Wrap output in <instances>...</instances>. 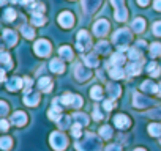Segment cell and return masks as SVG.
I'll return each mask as SVG.
<instances>
[{
	"mask_svg": "<svg viewBox=\"0 0 161 151\" xmlns=\"http://www.w3.org/2000/svg\"><path fill=\"white\" fill-rule=\"evenodd\" d=\"M74 146H76L77 151H100L101 149V142L93 134H87L84 142H77Z\"/></svg>",
	"mask_w": 161,
	"mask_h": 151,
	"instance_id": "obj_1",
	"label": "cell"
},
{
	"mask_svg": "<svg viewBox=\"0 0 161 151\" xmlns=\"http://www.w3.org/2000/svg\"><path fill=\"white\" fill-rule=\"evenodd\" d=\"M130 39H131V35H130V32H128V30H125V29L117 30V32L114 33V36H112L114 44H115L120 50L126 49V44H128V41H130Z\"/></svg>",
	"mask_w": 161,
	"mask_h": 151,
	"instance_id": "obj_2",
	"label": "cell"
},
{
	"mask_svg": "<svg viewBox=\"0 0 161 151\" xmlns=\"http://www.w3.org/2000/svg\"><path fill=\"white\" fill-rule=\"evenodd\" d=\"M51 145H52L54 149L62 151V149L66 148V137L62 132H52L51 134Z\"/></svg>",
	"mask_w": 161,
	"mask_h": 151,
	"instance_id": "obj_3",
	"label": "cell"
},
{
	"mask_svg": "<svg viewBox=\"0 0 161 151\" xmlns=\"http://www.w3.org/2000/svg\"><path fill=\"white\" fill-rule=\"evenodd\" d=\"M111 3H112V7L115 8V13H114V16H115V19L117 21H125L126 19V10H125V0H111Z\"/></svg>",
	"mask_w": 161,
	"mask_h": 151,
	"instance_id": "obj_4",
	"label": "cell"
},
{
	"mask_svg": "<svg viewBox=\"0 0 161 151\" xmlns=\"http://www.w3.org/2000/svg\"><path fill=\"white\" fill-rule=\"evenodd\" d=\"M33 49H35L36 55H40V57H46V55L51 54V44L46 39H38L35 43V47Z\"/></svg>",
	"mask_w": 161,
	"mask_h": 151,
	"instance_id": "obj_5",
	"label": "cell"
},
{
	"mask_svg": "<svg viewBox=\"0 0 161 151\" xmlns=\"http://www.w3.org/2000/svg\"><path fill=\"white\" fill-rule=\"evenodd\" d=\"M90 46V36L87 35V32H79L77 33V43H76V47H77V50H86L87 47Z\"/></svg>",
	"mask_w": 161,
	"mask_h": 151,
	"instance_id": "obj_6",
	"label": "cell"
},
{
	"mask_svg": "<svg viewBox=\"0 0 161 151\" xmlns=\"http://www.w3.org/2000/svg\"><path fill=\"white\" fill-rule=\"evenodd\" d=\"M108 30H109V22L104 21V19H100V21L93 25V32H95L97 36H104V35L108 33Z\"/></svg>",
	"mask_w": 161,
	"mask_h": 151,
	"instance_id": "obj_7",
	"label": "cell"
},
{
	"mask_svg": "<svg viewBox=\"0 0 161 151\" xmlns=\"http://www.w3.org/2000/svg\"><path fill=\"white\" fill-rule=\"evenodd\" d=\"M58 24H60L62 27H65V29H69V27L74 24V18H73V14L68 13V11H63V13L58 16Z\"/></svg>",
	"mask_w": 161,
	"mask_h": 151,
	"instance_id": "obj_8",
	"label": "cell"
},
{
	"mask_svg": "<svg viewBox=\"0 0 161 151\" xmlns=\"http://www.w3.org/2000/svg\"><path fill=\"white\" fill-rule=\"evenodd\" d=\"M38 101H40L38 93H32L30 90H29V91H25V95H24V102H25L27 106L33 107V106H36V104H38Z\"/></svg>",
	"mask_w": 161,
	"mask_h": 151,
	"instance_id": "obj_9",
	"label": "cell"
},
{
	"mask_svg": "<svg viewBox=\"0 0 161 151\" xmlns=\"http://www.w3.org/2000/svg\"><path fill=\"white\" fill-rule=\"evenodd\" d=\"M11 123L16 126H24L27 123V115L24 112H14L11 117Z\"/></svg>",
	"mask_w": 161,
	"mask_h": 151,
	"instance_id": "obj_10",
	"label": "cell"
},
{
	"mask_svg": "<svg viewBox=\"0 0 161 151\" xmlns=\"http://www.w3.org/2000/svg\"><path fill=\"white\" fill-rule=\"evenodd\" d=\"M74 74H76V77L79 81H86V79L90 77V72L86 68H82L80 65H74Z\"/></svg>",
	"mask_w": 161,
	"mask_h": 151,
	"instance_id": "obj_11",
	"label": "cell"
},
{
	"mask_svg": "<svg viewBox=\"0 0 161 151\" xmlns=\"http://www.w3.org/2000/svg\"><path fill=\"white\" fill-rule=\"evenodd\" d=\"M22 84H24L22 79H19V77H11V79L7 82V88H8L10 91H16V90H19V88L22 87Z\"/></svg>",
	"mask_w": 161,
	"mask_h": 151,
	"instance_id": "obj_12",
	"label": "cell"
},
{
	"mask_svg": "<svg viewBox=\"0 0 161 151\" xmlns=\"http://www.w3.org/2000/svg\"><path fill=\"white\" fill-rule=\"evenodd\" d=\"M3 39L8 46H14L16 41H18V35L13 32V30H5L3 32Z\"/></svg>",
	"mask_w": 161,
	"mask_h": 151,
	"instance_id": "obj_13",
	"label": "cell"
},
{
	"mask_svg": "<svg viewBox=\"0 0 161 151\" xmlns=\"http://www.w3.org/2000/svg\"><path fill=\"white\" fill-rule=\"evenodd\" d=\"M38 87H40L41 91L47 93V91H51V88H52V82H51L49 77H41V79L38 81Z\"/></svg>",
	"mask_w": 161,
	"mask_h": 151,
	"instance_id": "obj_14",
	"label": "cell"
},
{
	"mask_svg": "<svg viewBox=\"0 0 161 151\" xmlns=\"http://www.w3.org/2000/svg\"><path fill=\"white\" fill-rule=\"evenodd\" d=\"M148 104H152V101L148 98H144L142 95H134V106L136 107H147Z\"/></svg>",
	"mask_w": 161,
	"mask_h": 151,
	"instance_id": "obj_15",
	"label": "cell"
},
{
	"mask_svg": "<svg viewBox=\"0 0 161 151\" xmlns=\"http://www.w3.org/2000/svg\"><path fill=\"white\" fill-rule=\"evenodd\" d=\"M114 124H115L117 128H120V129H125V128L130 124V120H128V117H125V115H117V117L114 118Z\"/></svg>",
	"mask_w": 161,
	"mask_h": 151,
	"instance_id": "obj_16",
	"label": "cell"
},
{
	"mask_svg": "<svg viewBox=\"0 0 161 151\" xmlns=\"http://www.w3.org/2000/svg\"><path fill=\"white\" fill-rule=\"evenodd\" d=\"M49 68H51V71H54V72H63V69H65V66H63L62 60H58V58H54V60H51V63H49Z\"/></svg>",
	"mask_w": 161,
	"mask_h": 151,
	"instance_id": "obj_17",
	"label": "cell"
},
{
	"mask_svg": "<svg viewBox=\"0 0 161 151\" xmlns=\"http://www.w3.org/2000/svg\"><path fill=\"white\" fill-rule=\"evenodd\" d=\"M101 3V0H84V7H86V11H89V13H93L97 8H98V5Z\"/></svg>",
	"mask_w": 161,
	"mask_h": 151,
	"instance_id": "obj_18",
	"label": "cell"
},
{
	"mask_svg": "<svg viewBox=\"0 0 161 151\" xmlns=\"http://www.w3.org/2000/svg\"><path fill=\"white\" fill-rule=\"evenodd\" d=\"M144 29H145V21L142 18H137V19L133 21V30L134 32L141 33V32H144Z\"/></svg>",
	"mask_w": 161,
	"mask_h": 151,
	"instance_id": "obj_19",
	"label": "cell"
},
{
	"mask_svg": "<svg viewBox=\"0 0 161 151\" xmlns=\"http://www.w3.org/2000/svg\"><path fill=\"white\" fill-rule=\"evenodd\" d=\"M58 54H60L62 58H66V60H71V58H73V50H71V47H68V46H62V47L58 49Z\"/></svg>",
	"mask_w": 161,
	"mask_h": 151,
	"instance_id": "obj_20",
	"label": "cell"
},
{
	"mask_svg": "<svg viewBox=\"0 0 161 151\" xmlns=\"http://www.w3.org/2000/svg\"><path fill=\"white\" fill-rule=\"evenodd\" d=\"M73 120H74L77 124H80V126H86V124L89 123V118H87V115H84V113H76V115H73Z\"/></svg>",
	"mask_w": 161,
	"mask_h": 151,
	"instance_id": "obj_21",
	"label": "cell"
},
{
	"mask_svg": "<svg viewBox=\"0 0 161 151\" xmlns=\"http://www.w3.org/2000/svg\"><path fill=\"white\" fill-rule=\"evenodd\" d=\"M21 32H22V35H24L27 39H32V38L35 36V32H33V29H30L29 25H22V27H21Z\"/></svg>",
	"mask_w": 161,
	"mask_h": 151,
	"instance_id": "obj_22",
	"label": "cell"
},
{
	"mask_svg": "<svg viewBox=\"0 0 161 151\" xmlns=\"http://www.w3.org/2000/svg\"><path fill=\"white\" fill-rule=\"evenodd\" d=\"M123 61H125V57H123L122 54H114V55H112V58H111L112 66H120Z\"/></svg>",
	"mask_w": 161,
	"mask_h": 151,
	"instance_id": "obj_23",
	"label": "cell"
},
{
	"mask_svg": "<svg viewBox=\"0 0 161 151\" xmlns=\"http://www.w3.org/2000/svg\"><path fill=\"white\" fill-rule=\"evenodd\" d=\"M0 63L5 65L7 69H10L11 68V58H10V55L5 54V52H2V54H0Z\"/></svg>",
	"mask_w": 161,
	"mask_h": 151,
	"instance_id": "obj_24",
	"label": "cell"
},
{
	"mask_svg": "<svg viewBox=\"0 0 161 151\" xmlns=\"http://www.w3.org/2000/svg\"><path fill=\"white\" fill-rule=\"evenodd\" d=\"M141 88L145 90V91H150V93H156V91H158V87H156L153 82H144Z\"/></svg>",
	"mask_w": 161,
	"mask_h": 151,
	"instance_id": "obj_25",
	"label": "cell"
},
{
	"mask_svg": "<svg viewBox=\"0 0 161 151\" xmlns=\"http://www.w3.org/2000/svg\"><path fill=\"white\" fill-rule=\"evenodd\" d=\"M14 18H16V11H14L13 8H8V10H5L3 19H5L7 22H11V21H14Z\"/></svg>",
	"mask_w": 161,
	"mask_h": 151,
	"instance_id": "obj_26",
	"label": "cell"
},
{
	"mask_svg": "<svg viewBox=\"0 0 161 151\" xmlns=\"http://www.w3.org/2000/svg\"><path fill=\"white\" fill-rule=\"evenodd\" d=\"M108 90H109L111 98H117V96L120 95V87H119V85H112V84H109V85H108Z\"/></svg>",
	"mask_w": 161,
	"mask_h": 151,
	"instance_id": "obj_27",
	"label": "cell"
},
{
	"mask_svg": "<svg viewBox=\"0 0 161 151\" xmlns=\"http://www.w3.org/2000/svg\"><path fill=\"white\" fill-rule=\"evenodd\" d=\"M0 148L2 149H10L11 148V138L10 137H0Z\"/></svg>",
	"mask_w": 161,
	"mask_h": 151,
	"instance_id": "obj_28",
	"label": "cell"
},
{
	"mask_svg": "<svg viewBox=\"0 0 161 151\" xmlns=\"http://www.w3.org/2000/svg\"><path fill=\"white\" fill-rule=\"evenodd\" d=\"M147 71H148L152 76H155V77H156V76L159 74V66H158L156 63H153V61H152V63L147 66Z\"/></svg>",
	"mask_w": 161,
	"mask_h": 151,
	"instance_id": "obj_29",
	"label": "cell"
},
{
	"mask_svg": "<svg viewBox=\"0 0 161 151\" xmlns=\"http://www.w3.org/2000/svg\"><path fill=\"white\" fill-rule=\"evenodd\" d=\"M84 61H86L87 66H97V65H98V58H97L95 55H87V57H84Z\"/></svg>",
	"mask_w": 161,
	"mask_h": 151,
	"instance_id": "obj_30",
	"label": "cell"
},
{
	"mask_svg": "<svg viewBox=\"0 0 161 151\" xmlns=\"http://www.w3.org/2000/svg\"><path fill=\"white\" fill-rule=\"evenodd\" d=\"M139 71H141V68H139V65H137V63H133V65L126 66V72H128V74H131V76L139 74Z\"/></svg>",
	"mask_w": 161,
	"mask_h": 151,
	"instance_id": "obj_31",
	"label": "cell"
},
{
	"mask_svg": "<svg viewBox=\"0 0 161 151\" xmlns=\"http://www.w3.org/2000/svg\"><path fill=\"white\" fill-rule=\"evenodd\" d=\"M150 54H152V57L159 55V54H161V44H159V43H153V44L150 46Z\"/></svg>",
	"mask_w": 161,
	"mask_h": 151,
	"instance_id": "obj_32",
	"label": "cell"
},
{
	"mask_svg": "<svg viewBox=\"0 0 161 151\" xmlns=\"http://www.w3.org/2000/svg\"><path fill=\"white\" fill-rule=\"evenodd\" d=\"M44 21H46V19H44L41 14H33V16H32V24H33V25H43Z\"/></svg>",
	"mask_w": 161,
	"mask_h": 151,
	"instance_id": "obj_33",
	"label": "cell"
},
{
	"mask_svg": "<svg viewBox=\"0 0 161 151\" xmlns=\"http://www.w3.org/2000/svg\"><path fill=\"white\" fill-rule=\"evenodd\" d=\"M97 50H98L100 54H106V52H109V44H108L106 41H101V43H98Z\"/></svg>",
	"mask_w": 161,
	"mask_h": 151,
	"instance_id": "obj_34",
	"label": "cell"
},
{
	"mask_svg": "<svg viewBox=\"0 0 161 151\" xmlns=\"http://www.w3.org/2000/svg\"><path fill=\"white\" fill-rule=\"evenodd\" d=\"M90 95H92V98L93 99H100L101 98V95H103V90H101V87H93L92 88V91H90Z\"/></svg>",
	"mask_w": 161,
	"mask_h": 151,
	"instance_id": "obj_35",
	"label": "cell"
},
{
	"mask_svg": "<svg viewBox=\"0 0 161 151\" xmlns=\"http://www.w3.org/2000/svg\"><path fill=\"white\" fill-rule=\"evenodd\" d=\"M100 134H101L103 138H109V137L112 135V129H111L109 126H103V128L100 129Z\"/></svg>",
	"mask_w": 161,
	"mask_h": 151,
	"instance_id": "obj_36",
	"label": "cell"
},
{
	"mask_svg": "<svg viewBox=\"0 0 161 151\" xmlns=\"http://www.w3.org/2000/svg\"><path fill=\"white\" fill-rule=\"evenodd\" d=\"M148 132L152 135H161V126L159 124H150L148 126Z\"/></svg>",
	"mask_w": 161,
	"mask_h": 151,
	"instance_id": "obj_37",
	"label": "cell"
},
{
	"mask_svg": "<svg viewBox=\"0 0 161 151\" xmlns=\"http://www.w3.org/2000/svg\"><path fill=\"white\" fill-rule=\"evenodd\" d=\"M71 134H73V137H79L80 135V124H77V123H74V126L71 128Z\"/></svg>",
	"mask_w": 161,
	"mask_h": 151,
	"instance_id": "obj_38",
	"label": "cell"
},
{
	"mask_svg": "<svg viewBox=\"0 0 161 151\" xmlns=\"http://www.w3.org/2000/svg\"><path fill=\"white\" fill-rule=\"evenodd\" d=\"M7 113H8V106H7V102L0 101V117H5Z\"/></svg>",
	"mask_w": 161,
	"mask_h": 151,
	"instance_id": "obj_39",
	"label": "cell"
},
{
	"mask_svg": "<svg viewBox=\"0 0 161 151\" xmlns=\"http://www.w3.org/2000/svg\"><path fill=\"white\" fill-rule=\"evenodd\" d=\"M153 33L158 35V36H161V22H155L153 24Z\"/></svg>",
	"mask_w": 161,
	"mask_h": 151,
	"instance_id": "obj_40",
	"label": "cell"
},
{
	"mask_svg": "<svg viewBox=\"0 0 161 151\" xmlns=\"http://www.w3.org/2000/svg\"><path fill=\"white\" fill-rule=\"evenodd\" d=\"M130 58L131 60H137V58H141V55H139V52L136 49H130Z\"/></svg>",
	"mask_w": 161,
	"mask_h": 151,
	"instance_id": "obj_41",
	"label": "cell"
},
{
	"mask_svg": "<svg viewBox=\"0 0 161 151\" xmlns=\"http://www.w3.org/2000/svg\"><path fill=\"white\" fill-rule=\"evenodd\" d=\"M8 126H10V123L7 120H0V131H7Z\"/></svg>",
	"mask_w": 161,
	"mask_h": 151,
	"instance_id": "obj_42",
	"label": "cell"
},
{
	"mask_svg": "<svg viewBox=\"0 0 161 151\" xmlns=\"http://www.w3.org/2000/svg\"><path fill=\"white\" fill-rule=\"evenodd\" d=\"M106 151H122V148H120L119 145H109V146L106 148Z\"/></svg>",
	"mask_w": 161,
	"mask_h": 151,
	"instance_id": "obj_43",
	"label": "cell"
},
{
	"mask_svg": "<svg viewBox=\"0 0 161 151\" xmlns=\"http://www.w3.org/2000/svg\"><path fill=\"white\" fill-rule=\"evenodd\" d=\"M104 109H106V110L114 109V102H112V101H106V102H104Z\"/></svg>",
	"mask_w": 161,
	"mask_h": 151,
	"instance_id": "obj_44",
	"label": "cell"
},
{
	"mask_svg": "<svg viewBox=\"0 0 161 151\" xmlns=\"http://www.w3.org/2000/svg\"><path fill=\"white\" fill-rule=\"evenodd\" d=\"M93 118H95V120H101V118H103V115H101V112H98V109H95V112H93Z\"/></svg>",
	"mask_w": 161,
	"mask_h": 151,
	"instance_id": "obj_45",
	"label": "cell"
},
{
	"mask_svg": "<svg viewBox=\"0 0 161 151\" xmlns=\"http://www.w3.org/2000/svg\"><path fill=\"white\" fill-rule=\"evenodd\" d=\"M153 7H155V10L161 11V0H155V3H153Z\"/></svg>",
	"mask_w": 161,
	"mask_h": 151,
	"instance_id": "obj_46",
	"label": "cell"
},
{
	"mask_svg": "<svg viewBox=\"0 0 161 151\" xmlns=\"http://www.w3.org/2000/svg\"><path fill=\"white\" fill-rule=\"evenodd\" d=\"M137 3H139L141 7H145V5L148 3V0H137Z\"/></svg>",
	"mask_w": 161,
	"mask_h": 151,
	"instance_id": "obj_47",
	"label": "cell"
},
{
	"mask_svg": "<svg viewBox=\"0 0 161 151\" xmlns=\"http://www.w3.org/2000/svg\"><path fill=\"white\" fill-rule=\"evenodd\" d=\"M158 93L161 95V84H159V87H158Z\"/></svg>",
	"mask_w": 161,
	"mask_h": 151,
	"instance_id": "obj_48",
	"label": "cell"
},
{
	"mask_svg": "<svg viewBox=\"0 0 161 151\" xmlns=\"http://www.w3.org/2000/svg\"><path fill=\"white\" fill-rule=\"evenodd\" d=\"M134 151H145V149H142V148H137V149H134Z\"/></svg>",
	"mask_w": 161,
	"mask_h": 151,
	"instance_id": "obj_49",
	"label": "cell"
},
{
	"mask_svg": "<svg viewBox=\"0 0 161 151\" xmlns=\"http://www.w3.org/2000/svg\"><path fill=\"white\" fill-rule=\"evenodd\" d=\"M7 2V0H0V3H5Z\"/></svg>",
	"mask_w": 161,
	"mask_h": 151,
	"instance_id": "obj_50",
	"label": "cell"
}]
</instances>
